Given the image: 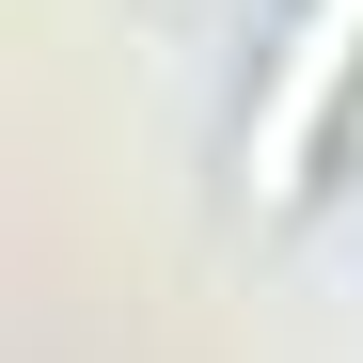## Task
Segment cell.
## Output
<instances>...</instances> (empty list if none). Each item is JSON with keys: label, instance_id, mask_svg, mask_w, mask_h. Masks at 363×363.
Instances as JSON below:
<instances>
[{"label": "cell", "instance_id": "obj_1", "mask_svg": "<svg viewBox=\"0 0 363 363\" xmlns=\"http://www.w3.org/2000/svg\"><path fill=\"white\" fill-rule=\"evenodd\" d=\"M363 79V0H300L284 48H269V95H253V206H284L300 174H316V127H332V95Z\"/></svg>", "mask_w": 363, "mask_h": 363}]
</instances>
